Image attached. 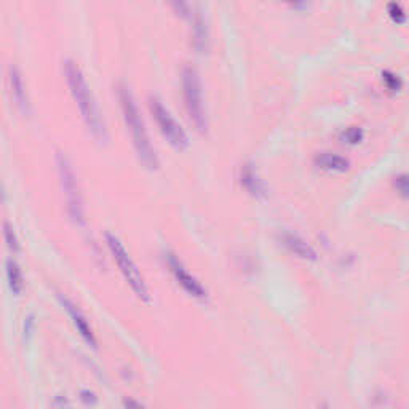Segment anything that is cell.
Segmentation results:
<instances>
[{
    "instance_id": "obj_1",
    "label": "cell",
    "mask_w": 409,
    "mask_h": 409,
    "mask_svg": "<svg viewBox=\"0 0 409 409\" xmlns=\"http://www.w3.org/2000/svg\"><path fill=\"white\" fill-rule=\"evenodd\" d=\"M63 71L67 85L71 88L72 96H74L83 120H85L87 127L89 128V131H92L93 138L99 143H106L108 141V130H106L104 120L103 117H101L96 99H94L92 89L88 87L82 69L72 59H66Z\"/></svg>"
},
{
    "instance_id": "obj_2",
    "label": "cell",
    "mask_w": 409,
    "mask_h": 409,
    "mask_svg": "<svg viewBox=\"0 0 409 409\" xmlns=\"http://www.w3.org/2000/svg\"><path fill=\"white\" fill-rule=\"evenodd\" d=\"M117 89H119V101L123 112V119H125L128 130L131 133L133 145L136 149L138 159L141 160V164L148 170H157L159 168V159H157L155 149L152 148V143H150L148 130H145L136 99H134L131 89L127 83H119Z\"/></svg>"
},
{
    "instance_id": "obj_3",
    "label": "cell",
    "mask_w": 409,
    "mask_h": 409,
    "mask_svg": "<svg viewBox=\"0 0 409 409\" xmlns=\"http://www.w3.org/2000/svg\"><path fill=\"white\" fill-rule=\"evenodd\" d=\"M182 94L189 120L194 123V127L200 133H205L208 128V117H206L203 87H201L197 69L192 66H184L182 69Z\"/></svg>"
},
{
    "instance_id": "obj_4",
    "label": "cell",
    "mask_w": 409,
    "mask_h": 409,
    "mask_svg": "<svg viewBox=\"0 0 409 409\" xmlns=\"http://www.w3.org/2000/svg\"><path fill=\"white\" fill-rule=\"evenodd\" d=\"M106 243L109 246V251L114 261L119 266L122 275L125 277L127 283L130 285V288L133 289V293L138 296L139 299L144 302H150V294L148 289V285H145L144 278L139 272V268L134 264V261L128 254V251L125 250V246L120 242L119 237H115L114 234L108 232L106 234Z\"/></svg>"
},
{
    "instance_id": "obj_5",
    "label": "cell",
    "mask_w": 409,
    "mask_h": 409,
    "mask_svg": "<svg viewBox=\"0 0 409 409\" xmlns=\"http://www.w3.org/2000/svg\"><path fill=\"white\" fill-rule=\"evenodd\" d=\"M56 165H58L59 182L64 194L67 215H69L71 220L76 224H83V221H85V217H83V200L71 160L67 159L66 154L58 150V154H56Z\"/></svg>"
},
{
    "instance_id": "obj_6",
    "label": "cell",
    "mask_w": 409,
    "mask_h": 409,
    "mask_svg": "<svg viewBox=\"0 0 409 409\" xmlns=\"http://www.w3.org/2000/svg\"><path fill=\"white\" fill-rule=\"evenodd\" d=\"M149 108L150 112H152L157 125L160 128V131L164 133V136L168 139V143L179 150L186 149L189 144L186 133H184L182 127L176 122L175 117L171 115V112L165 108L164 103H162L157 96H150Z\"/></svg>"
},
{
    "instance_id": "obj_7",
    "label": "cell",
    "mask_w": 409,
    "mask_h": 409,
    "mask_svg": "<svg viewBox=\"0 0 409 409\" xmlns=\"http://www.w3.org/2000/svg\"><path fill=\"white\" fill-rule=\"evenodd\" d=\"M168 267L173 273V277L176 278V282L181 285L182 289L192 298L197 299H206V289L201 287V283L190 273L186 267L182 266V262L178 259L175 254H168Z\"/></svg>"
},
{
    "instance_id": "obj_8",
    "label": "cell",
    "mask_w": 409,
    "mask_h": 409,
    "mask_svg": "<svg viewBox=\"0 0 409 409\" xmlns=\"http://www.w3.org/2000/svg\"><path fill=\"white\" fill-rule=\"evenodd\" d=\"M59 302H61V306L66 309V312L69 313L71 320L72 323H74L77 333L82 336V339L85 340L89 347L96 349V338H94L93 328H92V324H89L88 318L85 317V313L78 309L74 302H71L67 298H63V296H59Z\"/></svg>"
},
{
    "instance_id": "obj_9",
    "label": "cell",
    "mask_w": 409,
    "mask_h": 409,
    "mask_svg": "<svg viewBox=\"0 0 409 409\" xmlns=\"http://www.w3.org/2000/svg\"><path fill=\"white\" fill-rule=\"evenodd\" d=\"M8 80H10V88H11V96H13L16 106L21 109L22 114H29L31 104H29V98H27L24 80H22L21 72L15 64H11L8 67Z\"/></svg>"
},
{
    "instance_id": "obj_10",
    "label": "cell",
    "mask_w": 409,
    "mask_h": 409,
    "mask_svg": "<svg viewBox=\"0 0 409 409\" xmlns=\"http://www.w3.org/2000/svg\"><path fill=\"white\" fill-rule=\"evenodd\" d=\"M282 243L291 254L298 256V257H301V259H306V261H315L317 259L315 250H313L304 238L299 237V235L285 232L282 235Z\"/></svg>"
},
{
    "instance_id": "obj_11",
    "label": "cell",
    "mask_w": 409,
    "mask_h": 409,
    "mask_svg": "<svg viewBox=\"0 0 409 409\" xmlns=\"http://www.w3.org/2000/svg\"><path fill=\"white\" fill-rule=\"evenodd\" d=\"M315 165L322 170L327 171H334V173H343L349 170V160L343 155L333 154V152H320L315 155Z\"/></svg>"
},
{
    "instance_id": "obj_12",
    "label": "cell",
    "mask_w": 409,
    "mask_h": 409,
    "mask_svg": "<svg viewBox=\"0 0 409 409\" xmlns=\"http://www.w3.org/2000/svg\"><path fill=\"white\" fill-rule=\"evenodd\" d=\"M7 278L8 287L13 291V294H20L22 288H24V278H22V272L20 266L16 264L13 259L7 261Z\"/></svg>"
},
{
    "instance_id": "obj_13",
    "label": "cell",
    "mask_w": 409,
    "mask_h": 409,
    "mask_svg": "<svg viewBox=\"0 0 409 409\" xmlns=\"http://www.w3.org/2000/svg\"><path fill=\"white\" fill-rule=\"evenodd\" d=\"M242 184L246 189H248V192L256 195V197L264 195V186H262L261 179L256 176L254 170H251L250 166H246L245 170L242 171Z\"/></svg>"
},
{
    "instance_id": "obj_14",
    "label": "cell",
    "mask_w": 409,
    "mask_h": 409,
    "mask_svg": "<svg viewBox=\"0 0 409 409\" xmlns=\"http://www.w3.org/2000/svg\"><path fill=\"white\" fill-rule=\"evenodd\" d=\"M206 42H208V31H206L205 20L197 16L194 21V43L199 50H205Z\"/></svg>"
},
{
    "instance_id": "obj_15",
    "label": "cell",
    "mask_w": 409,
    "mask_h": 409,
    "mask_svg": "<svg viewBox=\"0 0 409 409\" xmlns=\"http://www.w3.org/2000/svg\"><path fill=\"white\" fill-rule=\"evenodd\" d=\"M363 136H365V133H363V130L360 127H349L347 130L343 131V141L344 143H349V144H358L363 139Z\"/></svg>"
},
{
    "instance_id": "obj_16",
    "label": "cell",
    "mask_w": 409,
    "mask_h": 409,
    "mask_svg": "<svg viewBox=\"0 0 409 409\" xmlns=\"http://www.w3.org/2000/svg\"><path fill=\"white\" fill-rule=\"evenodd\" d=\"M3 235H5V242H7V246L11 251H18L20 250V243H18V237H16L15 229L10 226L8 222L3 224Z\"/></svg>"
},
{
    "instance_id": "obj_17",
    "label": "cell",
    "mask_w": 409,
    "mask_h": 409,
    "mask_svg": "<svg viewBox=\"0 0 409 409\" xmlns=\"http://www.w3.org/2000/svg\"><path fill=\"white\" fill-rule=\"evenodd\" d=\"M395 187L399 192L405 197L406 200H409V175H400L395 178Z\"/></svg>"
},
{
    "instance_id": "obj_18",
    "label": "cell",
    "mask_w": 409,
    "mask_h": 409,
    "mask_svg": "<svg viewBox=\"0 0 409 409\" xmlns=\"http://www.w3.org/2000/svg\"><path fill=\"white\" fill-rule=\"evenodd\" d=\"M389 13H390L392 18H394L396 22L406 21V13L401 10L400 5H396V3L389 5Z\"/></svg>"
},
{
    "instance_id": "obj_19",
    "label": "cell",
    "mask_w": 409,
    "mask_h": 409,
    "mask_svg": "<svg viewBox=\"0 0 409 409\" xmlns=\"http://www.w3.org/2000/svg\"><path fill=\"white\" fill-rule=\"evenodd\" d=\"M384 76H385L384 80L387 82V85H389L390 89H399L400 88V82H399V78H396L395 76H392V80H390V77H389V72H385Z\"/></svg>"
},
{
    "instance_id": "obj_20",
    "label": "cell",
    "mask_w": 409,
    "mask_h": 409,
    "mask_svg": "<svg viewBox=\"0 0 409 409\" xmlns=\"http://www.w3.org/2000/svg\"><path fill=\"white\" fill-rule=\"evenodd\" d=\"M123 405H125V409H145L141 403H138L136 400H131V399L123 400Z\"/></svg>"
}]
</instances>
